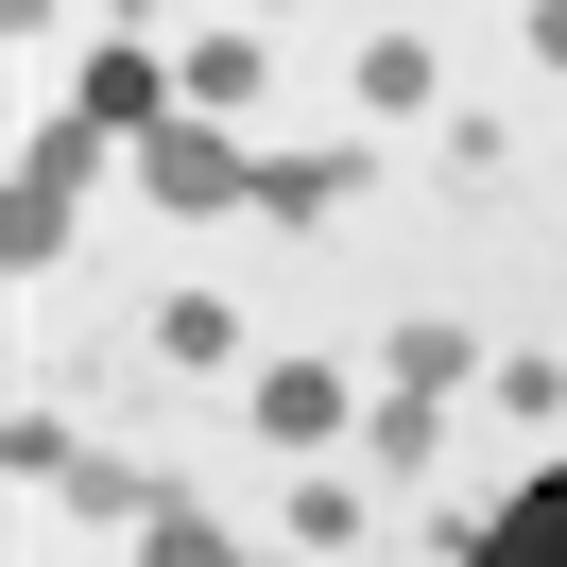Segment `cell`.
Segmentation results:
<instances>
[{"label":"cell","instance_id":"6da1fadb","mask_svg":"<svg viewBox=\"0 0 567 567\" xmlns=\"http://www.w3.org/2000/svg\"><path fill=\"white\" fill-rule=\"evenodd\" d=\"M258 430H276V447H327V430H344V379H310V361H276V379H258Z\"/></svg>","mask_w":567,"mask_h":567},{"label":"cell","instance_id":"7a4b0ae2","mask_svg":"<svg viewBox=\"0 0 567 567\" xmlns=\"http://www.w3.org/2000/svg\"><path fill=\"white\" fill-rule=\"evenodd\" d=\"M155 567H224V550H207V533H189V516H173V533H155Z\"/></svg>","mask_w":567,"mask_h":567}]
</instances>
